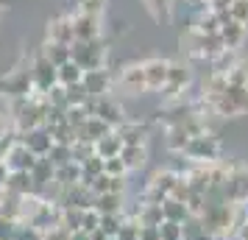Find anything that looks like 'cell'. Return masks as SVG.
I'll list each match as a JSON object with an SVG mask.
<instances>
[{
    "label": "cell",
    "instance_id": "cell-1",
    "mask_svg": "<svg viewBox=\"0 0 248 240\" xmlns=\"http://www.w3.org/2000/svg\"><path fill=\"white\" fill-rule=\"evenodd\" d=\"M70 56H73V62L87 73V70H103L106 67L109 50H106V42H103V39H95V42H73V45H70Z\"/></svg>",
    "mask_w": 248,
    "mask_h": 240
},
{
    "label": "cell",
    "instance_id": "cell-2",
    "mask_svg": "<svg viewBox=\"0 0 248 240\" xmlns=\"http://www.w3.org/2000/svg\"><path fill=\"white\" fill-rule=\"evenodd\" d=\"M28 73H31V84H34L36 92H47V90H53V87H56V67L42 56V50L36 53L34 64H31Z\"/></svg>",
    "mask_w": 248,
    "mask_h": 240
},
{
    "label": "cell",
    "instance_id": "cell-3",
    "mask_svg": "<svg viewBox=\"0 0 248 240\" xmlns=\"http://www.w3.org/2000/svg\"><path fill=\"white\" fill-rule=\"evenodd\" d=\"M36 160H39V157H34V154H31V151H28L23 143L17 140L12 148H9V154H6L3 165L9 168V173H31V168L36 165Z\"/></svg>",
    "mask_w": 248,
    "mask_h": 240
},
{
    "label": "cell",
    "instance_id": "cell-4",
    "mask_svg": "<svg viewBox=\"0 0 248 240\" xmlns=\"http://www.w3.org/2000/svg\"><path fill=\"white\" fill-rule=\"evenodd\" d=\"M114 84V76L109 70H87L84 79H81V87L87 90L90 98H101V95H109V87Z\"/></svg>",
    "mask_w": 248,
    "mask_h": 240
},
{
    "label": "cell",
    "instance_id": "cell-5",
    "mask_svg": "<svg viewBox=\"0 0 248 240\" xmlns=\"http://www.w3.org/2000/svg\"><path fill=\"white\" fill-rule=\"evenodd\" d=\"M17 140L23 143L25 148L31 151L34 157H47V151L53 148V140H50V131L45 126L39 128H31V131H23V134H17Z\"/></svg>",
    "mask_w": 248,
    "mask_h": 240
},
{
    "label": "cell",
    "instance_id": "cell-6",
    "mask_svg": "<svg viewBox=\"0 0 248 240\" xmlns=\"http://www.w3.org/2000/svg\"><path fill=\"white\" fill-rule=\"evenodd\" d=\"M31 90H34V84H31V73L28 70H14L12 76L0 79V92H6L12 98H28Z\"/></svg>",
    "mask_w": 248,
    "mask_h": 240
},
{
    "label": "cell",
    "instance_id": "cell-7",
    "mask_svg": "<svg viewBox=\"0 0 248 240\" xmlns=\"http://www.w3.org/2000/svg\"><path fill=\"white\" fill-rule=\"evenodd\" d=\"M73 39L76 42H95V39H101V17L76 14L73 17Z\"/></svg>",
    "mask_w": 248,
    "mask_h": 240
},
{
    "label": "cell",
    "instance_id": "cell-8",
    "mask_svg": "<svg viewBox=\"0 0 248 240\" xmlns=\"http://www.w3.org/2000/svg\"><path fill=\"white\" fill-rule=\"evenodd\" d=\"M184 154L187 157H192V160H215L217 157V140L215 137H209V134H198V137H190L187 140V145H184Z\"/></svg>",
    "mask_w": 248,
    "mask_h": 240
},
{
    "label": "cell",
    "instance_id": "cell-9",
    "mask_svg": "<svg viewBox=\"0 0 248 240\" xmlns=\"http://www.w3.org/2000/svg\"><path fill=\"white\" fill-rule=\"evenodd\" d=\"M117 87L123 92H128V95H142V92H148L142 64H128V67L117 76Z\"/></svg>",
    "mask_w": 248,
    "mask_h": 240
},
{
    "label": "cell",
    "instance_id": "cell-10",
    "mask_svg": "<svg viewBox=\"0 0 248 240\" xmlns=\"http://www.w3.org/2000/svg\"><path fill=\"white\" fill-rule=\"evenodd\" d=\"M168 64L165 59H148L142 62V73H145V87L151 92L154 90H165V81H168Z\"/></svg>",
    "mask_w": 248,
    "mask_h": 240
},
{
    "label": "cell",
    "instance_id": "cell-11",
    "mask_svg": "<svg viewBox=\"0 0 248 240\" xmlns=\"http://www.w3.org/2000/svg\"><path fill=\"white\" fill-rule=\"evenodd\" d=\"M47 42L50 45H73V17H56L47 23Z\"/></svg>",
    "mask_w": 248,
    "mask_h": 240
},
{
    "label": "cell",
    "instance_id": "cell-12",
    "mask_svg": "<svg viewBox=\"0 0 248 240\" xmlns=\"http://www.w3.org/2000/svg\"><path fill=\"white\" fill-rule=\"evenodd\" d=\"M190 81V67L179 64V62H170L168 64V81H165V92L168 95H179Z\"/></svg>",
    "mask_w": 248,
    "mask_h": 240
},
{
    "label": "cell",
    "instance_id": "cell-13",
    "mask_svg": "<svg viewBox=\"0 0 248 240\" xmlns=\"http://www.w3.org/2000/svg\"><path fill=\"white\" fill-rule=\"evenodd\" d=\"M92 209L98 215H117L123 209V193H103L92 198Z\"/></svg>",
    "mask_w": 248,
    "mask_h": 240
},
{
    "label": "cell",
    "instance_id": "cell-14",
    "mask_svg": "<svg viewBox=\"0 0 248 240\" xmlns=\"http://www.w3.org/2000/svg\"><path fill=\"white\" fill-rule=\"evenodd\" d=\"M92 148H95V157H101V160H109V157H117L120 151H123V140L117 137V131H109L106 137H101L98 143H92Z\"/></svg>",
    "mask_w": 248,
    "mask_h": 240
},
{
    "label": "cell",
    "instance_id": "cell-15",
    "mask_svg": "<svg viewBox=\"0 0 248 240\" xmlns=\"http://www.w3.org/2000/svg\"><path fill=\"white\" fill-rule=\"evenodd\" d=\"M81 79H84V70L70 59L67 64H62V67H56V84L59 87H73V84H81Z\"/></svg>",
    "mask_w": 248,
    "mask_h": 240
},
{
    "label": "cell",
    "instance_id": "cell-16",
    "mask_svg": "<svg viewBox=\"0 0 248 240\" xmlns=\"http://www.w3.org/2000/svg\"><path fill=\"white\" fill-rule=\"evenodd\" d=\"M120 160H123L125 171H140L145 165V145H123Z\"/></svg>",
    "mask_w": 248,
    "mask_h": 240
},
{
    "label": "cell",
    "instance_id": "cell-17",
    "mask_svg": "<svg viewBox=\"0 0 248 240\" xmlns=\"http://www.w3.org/2000/svg\"><path fill=\"white\" fill-rule=\"evenodd\" d=\"M114 131H117V137L123 140V145H142L145 143V128L137 126V123H120Z\"/></svg>",
    "mask_w": 248,
    "mask_h": 240
},
{
    "label": "cell",
    "instance_id": "cell-18",
    "mask_svg": "<svg viewBox=\"0 0 248 240\" xmlns=\"http://www.w3.org/2000/svg\"><path fill=\"white\" fill-rule=\"evenodd\" d=\"M159 209H162V221H173V224H184L187 221V207L179 204V201H173V198H165L162 204H159Z\"/></svg>",
    "mask_w": 248,
    "mask_h": 240
},
{
    "label": "cell",
    "instance_id": "cell-19",
    "mask_svg": "<svg viewBox=\"0 0 248 240\" xmlns=\"http://www.w3.org/2000/svg\"><path fill=\"white\" fill-rule=\"evenodd\" d=\"M42 56L53 64V67H62V64H67L70 59V45H50V42H45V48H42Z\"/></svg>",
    "mask_w": 248,
    "mask_h": 240
},
{
    "label": "cell",
    "instance_id": "cell-20",
    "mask_svg": "<svg viewBox=\"0 0 248 240\" xmlns=\"http://www.w3.org/2000/svg\"><path fill=\"white\" fill-rule=\"evenodd\" d=\"M47 162H50L53 168H62V165L73 162V145H56V143H53V148L47 151Z\"/></svg>",
    "mask_w": 248,
    "mask_h": 240
},
{
    "label": "cell",
    "instance_id": "cell-21",
    "mask_svg": "<svg viewBox=\"0 0 248 240\" xmlns=\"http://www.w3.org/2000/svg\"><path fill=\"white\" fill-rule=\"evenodd\" d=\"M181 238H184V224H173V221L159 224V240H181Z\"/></svg>",
    "mask_w": 248,
    "mask_h": 240
},
{
    "label": "cell",
    "instance_id": "cell-22",
    "mask_svg": "<svg viewBox=\"0 0 248 240\" xmlns=\"http://www.w3.org/2000/svg\"><path fill=\"white\" fill-rule=\"evenodd\" d=\"M103 173L106 176H117V179H125V165H123V160H120V154L117 157H109V160H103Z\"/></svg>",
    "mask_w": 248,
    "mask_h": 240
},
{
    "label": "cell",
    "instance_id": "cell-23",
    "mask_svg": "<svg viewBox=\"0 0 248 240\" xmlns=\"http://www.w3.org/2000/svg\"><path fill=\"white\" fill-rule=\"evenodd\" d=\"M106 9V0H78V14H90V17H101Z\"/></svg>",
    "mask_w": 248,
    "mask_h": 240
},
{
    "label": "cell",
    "instance_id": "cell-24",
    "mask_svg": "<svg viewBox=\"0 0 248 240\" xmlns=\"http://www.w3.org/2000/svg\"><path fill=\"white\" fill-rule=\"evenodd\" d=\"M120 224H123V218L120 215H101V232L106 235V238H114L117 235V229H120Z\"/></svg>",
    "mask_w": 248,
    "mask_h": 240
},
{
    "label": "cell",
    "instance_id": "cell-25",
    "mask_svg": "<svg viewBox=\"0 0 248 240\" xmlns=\"http://www.w3.org/2000/svg\"><path fill=\"white\" fill-rule=\"evenodd\" d=\"M101 226V215H98V212H95V209H84V218H81V232H87V235H90V232H95V229Z\"/></svg>",
    "mask_w": 248,
    "mask_h": 240
},
{
    "label": "cell",
    "instance_id": "cell-26",
    "mask_svg": "<svg viewBox=\"0 0 248 240\" xmlns=\"http://www.w3.org/2000/svg\"><path fill=\"white\" fill-rule=\"evenodd\" d=\"M14 235H17V221L0 215V240H14Z\"/></svg>",
    "mask_w": 248,
    "mask_h": 240
},
{
    "label": "cell",
    "instance_id": "cell-27",
    "mask_svg": "<svg viewBox=\"0 0 248 240\" xmlns=\"http://www.w3.org/2000/svg\"><path fill=\"white\" fill-rule=\"evenodd\" d=\"M148 9L154 12V17H165L170 9V0H148Z\"/></svg>",
    "mask_w": 248,
    "mask_h": 240
},
{
    "label": "cell",
    "instance_id": "cell-28",
    "mask_svg": "<svg viewBox=\"0 0 248 240\" xmlns=\"http://www.w3.org/2000/svg\"><path fill=\"white\" fill-rule=\"evenodd\" d=\"M14 143H17V134H9V137L0 140V162L6 160V154H9V148H12Z\"/></svg>",
    "mask_w": 248,
    "mask_h": 240
},
{
    "label": "cell",
    "instance_id": "cell-29",
    "mask_svg": "<svg viewBox=\"0 0 248 240\" xmlns=\"http://www.w3.org/2000/svg\"><path fill=\"white\" fill-rule=\"evenodd\" d=\"M140 240H159V226H140Z\"/></svg>",
    "mask_w": 248,
    "mask_h": 240
},
{
    "label": "cell",
    "instance_id": "cell-30",
    "mask_svg": "<svg viewBox=\"0 0 248 240\" xmlns=\"http://www.w3.org/2000/svg\"><path fill=\"white\" fill-rule=\"evenodd\" d=\"M9 134H12V123H9V117H6V114L0 112V140L9 137Z\"/></svg>",
    "mask_w": 248,
    "mask_h": 240
},
{
    "label": "cell",
    "instance_id": "cell-31",
    "mask_svg": "<svg viewBox=\"0 0 248 240\" xmlns=\"http://www.w3.org/2000/svg\"><path fill=\"white\" fill-rule=\"evenodd\" d=\"M6 179H9V168H6V165L0 162V190L6 187Z\"/></svg>",
    "mask_w": 248,
    "mask_h": 240
},
{
    "label": "cell",
    "instance_id": "cell-32",
    "mask_svg": "<svg viewBox=\"0 0 248 240\" xmlns=\"http://www.w3.org/2000/svg\"><path fill=\"white\" fill-rule=\"evenodd\" d=\"M67 240H90V235H87V232H73Z\"/></svg>",
    "mask_w": 248,
    "mask_h": 240
},
{
    "label": "cell",
    "instance_id": "cell-33",
    "mask_svg": "<svg viewBox=\"0 0 248 240\" xmlns=\"http://www.w3.org/2000/svg\"><path fill=\"white\" fill-rule=\"evenodd\" d=\"M109 240H117V238H109Z\"/></svg>",
    "mask_w": 248,
    "mask_h": 240
},
{
    "label": "cell",
    "instance_id": "cell-34",
    "mask_svg": "<svg viewBox=\"0 0 248 240\" xmlns=\"http://www.w3.org/2000/svg\"><path fill=\"white\" fill-rule=\"evenodd\" d=\"M181 240H187V238H181Z\"/></svg>",
    "mask_w": 248,
    "mask_h": 240
}]
</instances>
